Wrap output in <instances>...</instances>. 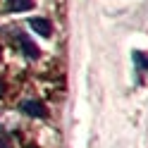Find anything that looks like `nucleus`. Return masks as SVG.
I'll use <instances>...</instances> for the list:
<instances>
[{
    "label": "nucleus",
    "mask_w": 148,
    "mask_h": 148,
    "mask_svg": "<svg viewBox=\"0 0 148 148\" xmlns=\"http://www.w3.org/2000/svg\"><path fill=\"white\" fill-rule=\"evenodd\" d=\"M14 38H17V45L24 50V55H26L29 60H36V58H38V50H36V45L31 43V38H29L26 34H14Z\"/></svg>",
    "instance_id": "obj_1"
},
{
    "label": "nucleus",
    "mask_w": 148,
    "mask_h": 148,
    "mask_svg": "<svg viewBox=\"0 0 148 148\" xmlns=\"http://www.w3.org/2000/svg\"><path fill=\"white\" fill-rule=\"evenodd\" d=\"M29 24H31V29H34L36 34H41V36H43V38H48V36L53 34V26H50V22H48V19L34 17V19H29Z\"/></svg>",
    "instance_id": "obj_2"
},
{
    "label": "nucleus",
    "mask_w": 148,
    "mask_h": 148,
    "mask_svg": "<svg viewBox=\"0 0 148 148\" xmlns=\"http://www.w3.org/2000/svg\"><path fill=\"white\" fill-rule=\"evenodd\" d=\"M22 110L26 115H31V117H45V115H48L45 108L38 103V100H26V103H22Z\"/></svg>",
    "instance_id": "obj_3"
},
{
    "label": "nucleus",
    "mask_w": 148,
    "mask_h": 148,
    "mask_svg": "<svg viewBox=\"0 0 148 148\" xmlns=\"http://www.w3.org/2000/svg\"><path fill=\"white\" fill-rule=\"evenodd\" d=\"M34 7V0H7V10L10 12H26Z\"/></svg>",
    "instance_id": "obj_4"
},
{
    "label": "nucleus",
    "mask_w": 148,
    "mask_h": 148,
    "mask_svg": "<svg viewBox=\"0 0 148 148\" xmlns=\"http://www.w3.org/2000/svg\"><path fill=\"white\" fill-rule=\"evenodd\" d=\"M0 148H12V146H10V143H7V141H5V138H0Z\"/></svg>",
    "instance_id": "obj_5"
},
{
    "label": "nucleus",
    "mask_w": 148,
    "mask_h": 148,
    "mask_svg": "<svg viewBox=\"0 0 148 148\" xmlns=\"http://www.w3.org/2000/svg\"><path fill=\"white\" fill-rule=\"evenodd\" d=\"M5 93V84H3V79H0V96Z\"/></svg>",
    "instance_id": "obj_6"
}]
</instances>
